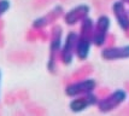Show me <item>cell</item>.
Returning <instances> with one entry per match:
<instances>
[{
	"instance_id": "obj_1",
	"label": "cell",
	"mask_w": 129,
	"mask_h": 116,
	"mask_svg": "<svg viewBox=\"0 0 129 116\" xmlns=\"http://www.w3.org/2000/svg\"><path fill=\"white\" fill-rule=\"evenodd\" d=\"M93 30H94V21L89 16L86 17L80 23V32L77 36L76 57L79 61H86L89 57L90 49L93 45Z\"/></svg>"
},
{
	"instance_id": "obj_2",
	"label": "cell",
	"mask_w": 129,
	"mask_h": 116,
	"mask_svg": "<svg viewBox=\"0 0 129 116\" xmlns=\"http://www.w3.org/2000/svg\"><path fill=\"white\" fill-rule=\"evenodd\" d=\"M63 41V28L59 24H53L50 32V57L47 63V69L50 73H56L57 70Z\"/></svg>"
},
{
	"instance_id": "obj_3",
	"label": "cell",
	"mask_w": 129,
	"mask_h": 116,
	"mask_svg": "<svg viewBox=\"0 0 129 116\" xmlns=\"http://www.w3.org/2000/svg\"><path fill=\"white\" fill-rule=\"evenodd\" d=\"M128 98L127 91L123 88H117L107 93L106 96L99 98V102L96 104V108L100 112H110L112 110H116L123 104Z\"/></svg>"
},
{
	"instance_id": "obj_4",
	"label": "cell",
	"mask_w": 129,
	"mask_h": 116,
	"mask_svg": "<svg viewBox=\"0 0 129 116\" xmlns=\"http://www.w3.org/2000/svg\"><path fill=\"white\" fill-rule=\"evenodd\" d=\"M111 19L107 15H100L94 22L93 30V45L95 47H104L107 42V38L110 34Z\"/></svg>"
},
{
	"instance_id": "obj_5",
	"label": "cell",
	"mask_w": 129,
	"mask_h": 116,
	"mask_svg": "<svg viewBox=\"0 0 129 116\" xmlns=\"http://www.w3.org/2000/svg\"><path fill=\"white\" fill-rule=\"evenodd\" d=\"M77 36L79 33L75 30H70L63 41L62 50L59 53V62L64 65H70L76 57V47H77Z\"/></svg>"
},
{
	"instance_id": "obj_6",
	"label": "cell",
	"mask_w": 129,
	"mask_h": 116,
	"mask_svg": "<svg viewBox=\"0 0 129 116\" xmlns=\"http://www.w3.org/2000/svg\"><path fill=\"white\" fill-rule=\"evenodd\" d=\"M96 88V81L92 77H83L81 80L74 81V82L68 83L64 88V92L68 97L74 98L77 96L87 94L90 92H94Z\"/></svg>"
},
{
	"instance_id": "obj_7",
	"label": "cell",
	"mask_w": 129,
	"mask_h": 116,
	"mask_svg": "<svg viewBox=\"0 0 129 116\" xmlns=\"http://www.w3.org/2000/svg\"><path fill=\"white\" fill-rule=\"evenodd\" d=\"M99 98L94 92H90L87 94H82V96H77L74 97L69 103V108L73 112H82V111L89 109L92 106H95L99 102Z\"/></svg>"
},
{
	"instance_id": "obj_8",
	"label": "cell",
	"mask_w": 129,
	"mask_h": 116,
	"mask_svg": "<svg viewBox=\"0 0 129 116\" xmlns=\"http://www.w3.org/2000/svg\"><path fill=\"white\" fill-rule=\"evenodd\" d=\"M90 12V7L87 4H80V5L73 7L71 10H69L64 13L63 19L64 23L69 26V27H73L77 23H81L86 17L89 16Z\"/></svg>"
},
{
	"instance_id": "obj_9",
	"label": "cell",
	"mask_w": 129,
	"mask_h": 116,
	"mask_svg": "<svg viewBox=\"0 0 129 116\" xmlns=\"http://www.w3.org/2000/svg\"><path fill=\"white\" fill-rule=\"evenodd\" d=\"M113 17L117 22L118 27L123 32L129 30V9H127V4L122 0H116L111 6Z\"/></svg>"
},
{
	"instance_id": "obj_10",
	"label": "cell",
	"mask_w": 129,
	"mask_h": 116,
	"mask_svg": "<svg viewBox=\"0 0 129 116\" xmlns=\"http://www.w3.org/2000/svg\"><path fill=\"white\" fill-rule=\"evenodd\" d=\"M100 56L104 61L107 62L129 59V45H123V46L110 45L106 47H103Z\"/></svg>"
},
{
	"instance_id": "obj_11",
	"label": "cell",
	"mask_w": 129,
	"mask_h": 116,
	"mask_svg": "<svg viewBox=\"0 0 129 116\" xmlns=\"http://www.w3.org/2000/svg\"><path fill=\"white\" fill-rule=\"evenodd\" d=\"M64 16V10H63V7L60 5H57L54 6L51 11H48L46 15L44 16L39 17V18H36L35 21L33 22L31 24V27L34 29H36V30H40V29H44V28L48 27L51 24H54L58 18H60V17Z\"/></svg>"
},
{
	"instance_id": "obj_12",
	"label": "cell",
	"mask_w": 129,
	"mask_h": 116,
	"mask_svg": "<svg viewBox=\"0 0 129 116\" xmlns=\"http://www.w3.org/2000/svg\"><path fill=\"white\" fill-rule=\"evenodd\" d=\"M10 6H11L10 0H0V17L4 16L10 10Z\"/></svg>"
},
{
	"instance_id": "obj_13",
	"label": "cell",
	"mask_w": 129,
	"mask_h": 116,
	"mask_svg": "<svg viewBox=\"0 0 129 116\" xmlns=\"http://www.w3.org/2000/svg\"><path fill=\"white\" fill-rule=\"evenodd\" d=\"M122 1H124L125 4H128V5H129V0H122Z\"/></svg>"
},
{
	"instance_id": "obj_14",
	"label": "cell",
	"mask_w": 129,
	"mask_h": 116,
	"mask_svg": "<svg viewBox=\"0 0 129 116\" xmlns=\"http://www.w3.org/2000/svg\"><path fill=\"white\" fill-rule=\"evenodd\" d=\"M0 86H1V70H0Z\"/></svg>"
}]
</instances>
